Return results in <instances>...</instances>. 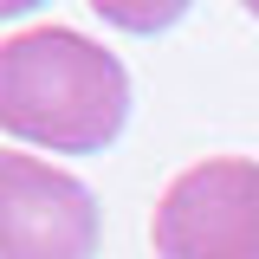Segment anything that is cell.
I'll use <instances>...</instances> for the list:
<instances>
[{"instance_id":"cell-1","label":"cell","mask_w":259,"mask_h":259,"mask_svg":"<svg viewBox=\"0 0 259 259\" xmlns=\"http://www.w3.org/2000/svg\"><path fill=\"white\" fill-rule=\"evenodd\" d=\"M130 123V71L71 26H26L0 39V130L20 143L91 156Z\"/></svg>"},{"instance_id":"cell-5","label":"cell","mask_w":259,"mask_h":259,"mask_svg":"<svg viewBox=\"0 0 259 259\" xmlns=\"http://www.w3.org/2000/svg\"><path fill=\"white\" fill-rule=\"evenodd\" d=\"M246 13H253V20H259V0H246Z\"/></svg>"},{"instance_id":"cell-2","label":"cell","mask_w":259,"mask_h":259,"mask_svg":"<svg viewBox=\"0 0 259 259\" xmlns=\"http://www.w3.org/2000/svg\"><path fill=\"white\" fill-rule=\"evenodd\" d=\"M156 259H259V162L207 156L156 201Z\"/></svg>"},{"instance_id":"cell-4","label":"cell","mask_w":259,"mask_h":259,"mask_svg":"<svg viewBox=\"0 0 259 259\" xmlns=\"http://www.w3.org/2000/svg\"><path fill=\"white\" fill-rule=\"evenodd\" d=\"M97 13L117 20V26H168V20H182V7H168V13H136V7H117V0H97Z\"/></svg>"},{"instance_id":"cell-3","label":"cell","mask_w":259,"mask_h":259,"mask_svg":"<svg viewBox=\"0 0 259 259\" xmlns=\"http://www.w3.org/2000/svg\"><path fill=\"white\" fill-rule=\"evenodd\" d=\"M0 259H97V194L52 162L0 149Z\"/></svg>"}]
</instances>
